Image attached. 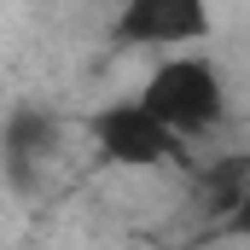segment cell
<instances>
[{"label": "cell", "mask_w": 250, "mask_h": 250, "mask_svg": "<svg viewBox=\"0 0 250 250\" xmlns=\"http://www.w3.org/2000/svg\"><path fill=\"white\" fill-rule=\"evenodd\" d=\"M111 35L123 47H192L209 35V6L204 0H128Z\"/></svg>", "instance_id": "3"}, {"label": "cell", "mask_w": 250, "mask_h": 250, "mask_svg": "<svg viewBox=\"0 0 250 250\" xmlns=\"http://www.w3.org/2000/svg\"><path fill=\"white\" fill-rule=\"evenodd\" d=\"M227 233H233V239H250V175L239 181L233 204H227Z\"/></svg>", "instance_id": "4"}, {"label": "cell", "mask_w": 250, "mask_h": 250, "mask_svg": "<svg viewBox=\"0 0 250 250\" xmlns=\"http://www.w3.org/2000/svg\"><path fill=\"white\" fill-rule=\"evenodd\" d=\"M87 134H93L99 157L117 163V169H157V163H169V157L181 151V140L157 123L140 99H117V105L93 111Z\"/></svg>", "instance_id": "2"}, {"label": "cell", "mask_w": 250, "mask_h": 250, "mask_svg": "<svg viewBox=\"0 0 250 250\" xmlns=\"http://www.w3.org/2000/svg\"><path fill=\"white\" fill-rule=\"evenodd\" d=\"M140 105L187 146V140H198V134H209V128L221 123L227 87H221V70L204 59V53H169V59L146 76Z\"/></svg>", "instance_id": "1"}]
</instances>
